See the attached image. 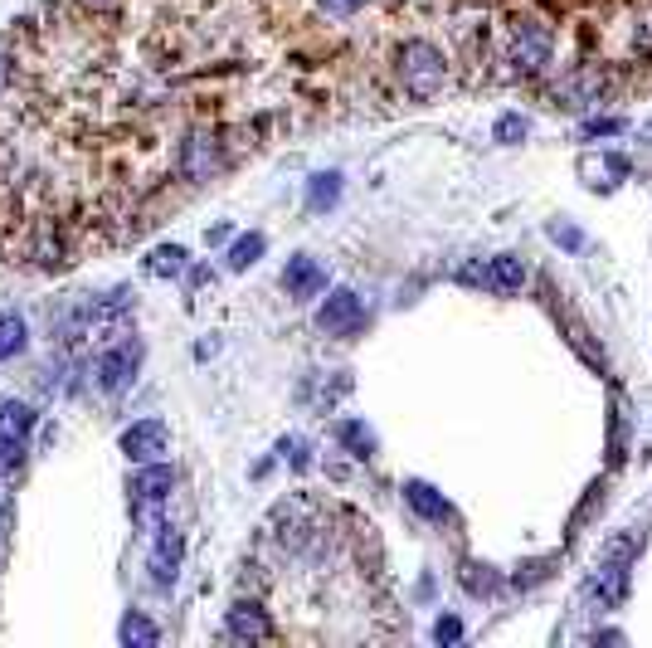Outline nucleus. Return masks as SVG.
Instances as JSON below:
<instances>
[{"label": "nucleus", "mask_w": 652, "mask_h": 648, "mask_svg": "<svg viewBox=\"0 0 652 648\" xmlns=\"http://www.w3.org/2000/svg\"><path fill=\"white\" fill-rule=\"evenodd\" d=\"M258 254H263V234H244L234 249H229V268H249L258 264Z\"/></svg>", "instance_id": "22"}, {"label": "nucleus", "mask_w": 652, "mask_h": 648, "mask_svg": "<svg viewBox=\"0 0 652 648\" xmlns=\"http://www.w3.org/2000/svg\"><path fill=\"white\" fill-rule=\"evenodd\" d=\"M633 44H638V49H652V15L643 25H633Z\"/></svg>", "instance_id": "31"}, {"label": "nucleus", "mask_w": 652, "mask_h": 648, "mask_svg": "<svg viewBox=\"0 0 652 648\" xmlns=\"http://www.w3.org/2000/svg\"><path fill=\"white\" fill-rule=\"evenodd\" d=\"M336 195H341V176L326 171V176H312V186H307V205H312V210H326V205H336Z\"/></svg>", "instance_id": "17"}, {"label": "nucleus", "mask_w": 652, "mask_h": 648, "mask_svg": "<svg viewBox=\"0 0 652 648\" xmlns=\"http://www.w3.org/2000/svg\"><path fill=\"white\" fill-rule=\"evenodd\" d=\"M5 78H10V69H5V54H0V88H5Z\"/></svg>", "instance_id": "32"}, {"label": "nucleus", "mask_w": 652, "mask_h": 648, "mask_svg": "<svg viewBox=\"0 0 652 648\" xmlns=\"http://www.w3.org/2000/svg\"><path fill=\"white\" fill-rule=\"evenodd\" d=\"M283 288H288V298H317L326 288V268L317 259H307V254H297L283 268Z\"/></svg>", "instance_id": "10"}, {"label": "nucleus", "mask_w": 652, "mask_h": 648, "mask_svg": "<svg viewBox=\"0 0 652 648\" xmlns=\"http://www.w3.org/2000/svg\"><path fill=\"white\" fill-rule=\"evenodd\" d=\"M146 268H151L156 278H176V273H185V249L181 244H161V249L146 259Z\"/></svg>", "instance_id": "16"}, {"label": "nucleus", "mask_w": 652, "mask_h": 648, "mask_svg": "<svg viewBox=\"0 0 652 648\" xmlns=\"http://www.w3.org/2000/svg\"><path fill=\"white\" fill-rule=\"evenodd\" d=\"M526 132H531V122H526V117H516V113H507L502 122H497V142H521Z\"/></svg>", "instance_id": "24"}, {"label": "nucleus", "mask_w": 652, "mask_h": 648, "mask_svg": "<svg viewBox=\"0 0 652 648\" xmlns=\"http://www.w3.org/2000/svg\"><path fill=\"white\" fill-rule=\"evenodd\" d=\"M224 629H229V639H239V644H263V639H273V619L258 610L254 600H239L229 619H224Z\"/></svg>", "instance_id": "8"}, {"label": "nucleus", "mask_w": 652, "mask_h": 648, "mask_svg": "<svg viewBox=\"0 0 652 648\" xmlns=\"http://www.w3.org/2000/svg\"><path fill=\"white\" fill-rule=\"evenodd\" d=\"M555 98H565V108H594V103H599V69L570 74L555 88Z\"/></svg>", "instance_id": "11"}, {"label": "nucleus", "mask_w": 652, "mask_h": 648, "mask_svg": "<svg viewBox=\"0 0 652 648\" xmlns=\"http://www.w3.org/2000/svg\"><path fill=\"white\" fill-rule=\"evenodd\" d=\"M589 590H594V595H599L604 605H614V600H623V590H628V566L609 556V561L599 566V575L589 580Z\"/></svg>", "instance_id": "14"}, {"label": "nucleus", "mask_w": 652, "mask_h": 648, "mask_svg": "<svg viewBox=\"0 0 652 648\" xmlns=\"http://www.w3.org/2000/svg\"><path fill=\"white\" fill-rule=\"evenodd\" d=\"M521 283H526V264L516 254H497L487 264V288L492 293H521Z\"/></svg>", "instance_id": "12"}, {"label": "nucleus", "mask_w": 652, "mask_h": 648, "mask_svg": "<svg viewBox=\"0 0 652 648\" xmlns=\"http://www.w3.org/2000/svg\"><path fill=\"white\" fill-rule=\"evenodd\" d=\"M550 234H555V239H560V244H565V249H580V229H570V225H555V229H550Z\"/></svg>", "instance_id": "30"}, {"label": "nucleus", "mask_w": 652, "mask_h": 648, "mask_svg": "<svg viewBox=\"0 0 652 648\" xmlns=\"http://www.w3.org/2000/svg\"><path fill=\"white\" fill-rule=\"evenodd\" d=\"M171 488H176V468L161 463V458H156V463H142V468L132 473V483H127L132 502H166Z\"/></svg>", "instance_id": "7"}, {"label": "nucleus", "mask_w": 652, "mask_h": 648, "mask_svg": "<svg viewBox=\"0 0 652 648\" xmlns=\"http://www.w3.org/2000/svg\"><path fill=\"white\" fill-rule=\"evenodd\" d=\"M219 171V142L210 137V132H190L181 142V176L185 181H210Z\"/></svg>", "instance_id": "6"}, {"label": "nucleus", "mask_w": 652, "mask_h": 648, "mask_svg": "<svg viewBox=\"0 0 652 648\" xmlns=\"http://www.w3.org/2000/svg\"><path fill=\"white\" fill-rule=\"evenodd\" d=\"M434 639L438 644H458V639H463V624H458L453 614H443V619L434 624Z\"/></svg>", "instance_id": "26"}, {"label": "nucleus", "mask_w": 652, "mask_h": 648, "mask_svg": "<svg viewBox=\"0 0 652 648\" xmlns=\"http://www.w3.org/2000/svg\"><path fill=\"white\" fill-rule=\"evenodd\" d=\"M25 458V439H0V473H15Z\"/></svg>", "instance_id": "25"}, {"label": "nucleus", "mask_w": 652, "mask_h": 648, "mask_svg": "<svg viewBox=\"0 0 652 648\" xmlns=\"http://www.w3.org/2000/svg\"><path fill=\"white\" fill-rule=\"evenodd\" d=\"M550 49H555V35H550L545 20L521 15V20L511 25V64H516L521 74H541L545 64H550Z\"/></svg>", "instance_id": "2"}, {"label": "nucleus", "mask_w": 652, "mask_h": 648, "mask_svg": "<svg viewBox=\"0 0 652 648\" xmlns=\"http://www.w3.org/2000/svg\"><path fill=\"white\" fill-rule=\"evenodd\" d=\"M278 454L292 458V468H307V444H302V439H283V444H278Z\"/></svg>", "instance_id": "29"}, {"label": "nucleus", "mask_w": 652, "mask_h": 648, "mask_svg": "<svg viewBox=\"0 0 652 648\" xmlns=\"http://www.w3.org/2000/svg\"><path fill=\"white\" fill-rule=\"evenodd\" d=\"M171 449V429L161 420H137L132 429H122V454L132 463H156Z\"/></svg>", "instance_id": "4"}, {"label": "nucleus", "mask_w": 652, "mask_h": 648, "mask_svg": "<svg viewBox=\"0 0 652 648\" xmlns=\"http://www.w3.org/2000/svg\"><path fill=\"white\" fill-rule=\"evenodd\" d=\"M361 317H365L361 298H356L351 288H336L322 303V312H317V327H322L326 337H351V332L361 327Z\"/></svg>", "instance_id": "5"}, {"label": "nucleus", "mask_w": 652, "mask_h": 648, "mask_svg": "<svg viewBox=\"0 0 652 648\" xmlns=\"http://www.w3.org/2000/svg\"><path fill=\"white\" fill-rule=\"evenodd\" d=\"M181 532H171V527H161V536H156V546H151V580L156 585H176V575H181Z\"/></svg>", "instance_id": "9"}, {"label": "nucleus", "mask_w": 652, "mask_h": 648, "mask_svg": "<svg viewBox=\"0 0 652 648\" xmlns=\"http://www.w3.org/2000/svg\"><path fill=\"white\" fill-rule=\"evenodd\" d=\"M336 439H341V444H346V449H351V454H370V449H375V434H370V429H365L361 420H346L341 424V429H336Z\"/></svg>", "instance_id": "19"}, {"label": "nucleus", "mask_w": 652, "mask_h": 648, "mask_svg": "<svg viewBox=\"0 0 652 648\" xmlns=\"http://www.w3.org/2000/svg\"><path fill=\"white\" fill-rule=\"evenodd\" d=\"M0 527H5V507H0Z\"/></svg>", "instance_id": "33"}, {"label": "nucleus", "mask_w": 652, "mask_h": 648, "mask_svg": "<svg viewBox=\"0 0 652 648\" xmlns=\"http://www.w3.org/2000/svg\"><path fill=\"white\" fill-rule=\"evenodd\" d=\"M614 132H623L618 117H594V122H584V137H614Z\"/></svg>", "instance_id": "27"}, {"label": "nucleus", "mask_w": 652, "mask_h": 648, "mask_svg": "<svg viewBox=\"0 0 652 648\" xmlns=\"http://www.w3.org/2000/svg\"><path fill=\"white\" fill-rule=\"evenodd\" d=\"M404 502L424 517V522H448V502H443V493H434L429 483H404Z\"/></svg>", "instance_id": "13"}, {"label": "nucleus", "mask_w": 652, "mask_h": 648, "mask_svg": "<svg viewBox=\"0 0 652 648\" xmlns=\"http://www.w3.org/2000/svg\"><path fill=\"white\" fill-rule=\"evenodd\" d=\"M161 634H156V624L142 619V614H127L122 619V644H156Z\"/></svg>", "instance_id": "21"}, {"label": "nucleus", "mask_w": 652, "mask_h": 648, "mask_svg": "<svg viewBox=\"0 0 652 648\" xmlns=\"http://www.w3.org/2000/svg\"><path fill=\"white\" fill-rule=\"evenodd\" d=\"M25 351V322L20 317H0V361H15Z\"/></svg>", "instance_id": "18"}, {"label": "nucleus", "mask_w": 652, "mask_h": 648, "mask_svg": "<svg viewBox=\"0 0 652 648\" xmlns=\"http://www.w3.org/2000/svg\"><path fill=\"white\" fill-rule=\"evenodd\" d=\"M463 585H468L472 595H492V590H497V575H492V566H477V561H472V566H463Z\"/></svg>", "instance_id": "23"}, {"label": "nucleus", "mask_w": 652, "mask_h": 648, "mask_svg": "<svg viewBox=\"0 0 652 648\" xmlns=\"http://www.w3.org/2000/svg\"><path fill=\"white\" fill-rule=\"evenodd\" d=\"M137 371H142V342L137 337H122V342H112L103 356H98V385L117 395V390H127V385L137 381Z\"/></svg>", "instance_id": "3"}, {"label": "nucleus", "mask_w": 652, "mask_h": 648, "mask_svg": "<svg viewBox=\"0 0 652 648\" xmlns=\"http://www.w3.org/2000/svg\"><path fill=\"white\" fill-rule=\"evenodd\" d=\"M35 429V410L25 400H5L0 405V439H25Z\"/></svg>", "instance_id": "15"}, {"label": "nucleus", "mask_w": 652, "mask_h": 648, "mask_svg": "<svg viewBox=\"0 0 652 648\" xmlns=\"http://www.w3.org/2000/svg\"><path fill=\"white\" fill-rule=\"evenodd\" d=\"M399 78H404V93L424 103V98L443 93V83H448V59L438 54L429 39H409V44L399 49Z\"/></svg>", "instance_id": "1"}, {"label": "nucleus", "mask_w": 652, "mask_h": 648, "mask_svg": "<svg viewBox=\"0 0 652 648\" xmlns=\"http://www.w3.org/2000/svg\"><path fill=\"white\" fill-rule=\"evenodd\" d=\"M580 171H584V181H589V186H609L604 176H623V171H628V161H618V156H609V161H594V156H584Z\"/></svg>", "instance_id": "20"}, {"label": "nucleus", "mask_w": 652, "mask_h": 648, "mask_svg": "<svg viewBox=\"0 0 652 648\" xmlns=\"http://www.w3.org/2000/svg\"><path fill=\"white\" fill-rule=\"evenodd\" d=\"M317 5H322L326 15H336V20H346V15H356V10H361L365 0H317Z\"/></svg>", "instance_id": "28"}]
</instances>
